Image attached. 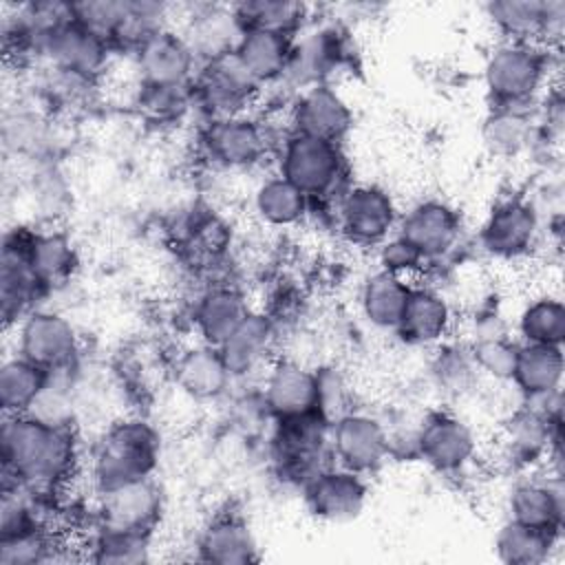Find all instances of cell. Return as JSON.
<instances>
[{"label":"cell","instance_id":"f6af8a7d","mask_svg":"<svg viewBox=\"0 0 565 565\" xmlns=\"http://www.w3.org/2000/svg\"><path fill=\"white\" fill-rule=\"evenodd\" d=\"M351 408V388L347 377L335 366L316 369V413L333 424Z\"/></svg>","mask_w":565,"mask_h":565},{"label":"cell","instance_id":"c3c4849f","mask_svg":"<svg viewBox=\"0 0 565 565\" xmlns=\"http://www.w3.org/2000/svg\"><path fill=\"white\" fill-rule=\"evenodd\" d=\"M377 260H380V269L395 274L404 280L413 274H419L428 265V260L399 234L388 236L384 243H380Z\"/></svg>","mask_w":565,"mask_h":565},{"label":"cell","instance_id":"4316f807","mask_svg":"<svg viewBox=\"0 0 565 565\" xmlns=\"http://www.w3.org/2000/svg\"><path fill=\"white\" fill-rule=\"evenodd\" d=\"M174 380L188 397L196 402H210L230 388L234 375L230 373L218 347L201 342L185 349L177 358Z\"/></svg>","mask_w":565,"mask_h":565},{"label":"cell","instance_id":"277c9868","mask_svg":"<svg viewBox=\"0 0 565 565\" xmlns=\"http://www.w3.org/2000/svg\"><path fill=\"white\" fill-rule=\"evenodd\" d=\"M280 177L294 183L309 201L344 192L347 157L340 143L291 132L280 150Z\"/></svg>","mask_w":565,"mask_h":565},{"label":"cell","instance_id":"484cf974","mask_svg":"<svg viewBox=\"0 0 565 565\" xmlns=\"http://www.w3.org/2000/svg\"><path fill=\"white\" fill-rule=\"evenodd\" d=\"M181 35L190 44L199 64H205L232 53L243 35V26L232 4H203L194 9Z\"/></svg>","mask_w":565,"mask_h":565},{"label":"cell","instance_id":"6da1fadb","mask_svg":"<svg viewBox=\"0 0 565 565\" xmlns=\"http://www.w3.org/2000/svg\"><path fill=\"white\" fill-rule=\"evenodd\" d=\"M73 424H46L29 413L4 415L0 428L2 486H24L35 494H53L77 468Z\"/></svg>","mask_w":565,"mask_h":565},{"label":"cell","instance_id":"7dc6e473","mask_svg":"<svg viewBox=\"0 0 565 565\" xmlns=\"http://www.w3.org/2000/svg\"><path fill=\"white\" fill-rule=\"evenodd\" d=\"M4 143L20 154H35L46 146V121L33 110H15L4 119Z\"/></svg>","mask_w":565,"mask_h":565},{"label":"cell","instance_id":"e575fe53","mask_svg":"<svg viewBox=\"0 0 565 565\" xmlns=\"http://www.w3.org/2000/svg\"><path fill=\"white\" fill-rule=\"evenodd\" d=\"M561 534L508 519L494 534L497 558L505 565H541L550 558Z\"/></svg>","mask_w":565,"mask_h":565},{"label":"cell","instance_id":"d6986e66","mask_svg":"<svg viewBox=\"0 0 565 565\" xmlns=\"http://www.w3.org/2000/svg\"><path fill=\"white\" fill-rule=\"evenodd\" d=\"M135 62L146 86H185L192 84L199 68L185 38L166 26L137 49Z\"/></svg>","mask_w":565,"mask_h":565},{"label":"cell","instance_id":"d6a6232c","mask_svg":"<svg viewBox=\"0 0 565 565\" xmlns=\"http://www.w3.org/2000/svg\"><path fill=\"white\" fill-rule=\"evenodd\" d=\"M249 311L241 291L234 287H214L194 307V329L201 342L218 347Z\"/></svg>","mask_w":565,"mask_h":565},{"label":"cell","instance_id":"7a4b0ae2","mask_svg":"<svg viewBox=\"0 0 565 565\" xmlns=\"http://www.w3.org/2000/svg\"><path fill=\"white\" fill-rule=\"evenodd\" d=\"M161 452V439L152 424L139 417L115 422L97 439L90 455V477L97 490L152 477Z\"/></svg>","mask_w":565,"mask_h":565},{"label":"cell","instance_id":"3957f363","mask_svg":"<svg viewBox=\"0 0 565 565\" xmlns=\"http://www.w3.org/2000/svg\"><path fill=\"white\" fill-rule=\"evenodd\" d=\"M483 82L492 106L532 108L550 82V49L501 40L486 57Z\"/></svg>","mask_w":565,"mask_h":565},{"label":"cell","instance_id":"9a60e30c","mask_svg":"<svg viewBox=\"0 0 565 565\" xmlns=\"http://www.w3.org/2000/svg\"><path fill=\"white\" fill-rule=\"evenodd\" d=\"M539 212L525 199H505L492 207L479 232L486 254L501 260L525 256L539 238Z\"/></svg>","mask_w":565,"mask_h":565},{"label":"cell","instance_id":"7c38bea8","mask_svg":"<svg viewBox=\"0 0 565 565\" xmlns=\"http://www.w3.org/2000/svg\"><path fill=\"white\" fill-rule=\"evenodd\" d=\"M329 446L338 466L360 475L375 472L388 459L384 422L360 411H349L331 424Z\"/></svg>","mask_w":565,"mask_h":565},{"label":"cell","instance_id":"bcb514c9","mask_svg":"<svg viewBox=\"0 0 565 565\" xmlns=\"http://www.w3.org/2000/svg\"><path fill=\"white\" fill-rule=\"evenodd\" d=\"M194 102L192 84L185 86H146L139 90V108L154 121L179 119Z\"/></svg>","mask_w":565,"mask_h":565},{"label":"cell","instance_id":"d590c367","mask_svg":"<svg viewBox=\"0 0 565 565\" xmlns=\"http://www.w3.org/2000/svg\"><path fill=\"white\" fill-rule=\"evenodd\" d=\"M411 285L384 269L371 274L360 294V307L364 318L380 329H395L404 311Z\"/></svg>","mask_w":565,"mask_h":565},{"label":"cell","instance_id":"e0dca14e","mask_svg":"<svg viewBox=\"0 0 565 565\" xmlns=\"http://www.w3.org/2000/svg\"><path fill=\"white\" fill-rule=\"evenodd\" d=\"M26 232L15 230L4 236L0 258V313L4 324L20 322L44 296V285L26 258Z\"/></svg>","mask_w":565,"mask_h":565},{"label":"cell","instance_id":"60d3db41","mask_svg":"<svg viewBox=\"0 0 565 565\" xmlns=\"http://www.w3.org/2000/svg\"><path fill=\"white\" fill-rule=\"evenodd\" d=\"M516 329L525 344L563 347V340H565V307H563V302L556 296L534 298L519 313Z\"/></svg>","mask_w":565,"mask_h":565},{"label":"cell","instance_id":"d4e9b609","mask_svg":"<svg viewBox=\"0 0 565 565\" xmlns=\"http://www.w3.org/2000/svg\"><path fill=\"white\" fill-rule=\"evenodd\" d=\"M452 309L433 287H411L395 331L408 344L437 347L450 335Z\"/></svg>","mask_w":565,"mask_h":565},{"label":"cell","instance_id":"83f0119b","mask_svg":"<svg viewBox=\"0 0 565 565\" xmlns=\"http://www.w3.org/2000/svg\"><path fill=\"white\" fill-rule=\"evenodd\" d=\"M276 340V329L263 311H249L238 327L218 344V351L234 377H243L265 364Z\"/></svg>","mask_w":565,"mask_h":565},{"label":"cell","instance_id":"4fadbf2b","mask_svg":"<svg viewBox=\"0 0 565 565\" xmlns=\"http://www.w3.org/2000/svg\"><path fill=\"white\" fill-rule=\"evenodd\" d=\"M309 512L327 523H349L358 519L369 501L364 475L342 466H324L302 483Z\"/></svg>","mask_w":565,"mask_h":565},{"label":"cell","instance_id":"f35d334b","mask_svg":"<svg viewBox=\"0 0 565 565\" xmlns=\"http://www.w3.org/2000/svg\"><path fill=\"white\" fill-rule=\"evenodd\" d=\"M236 18L245 29H263L296 38L307 18V4L291 0H247L232 4Z\"/></svg>","mask_w":565,"mask_h":565},{"label":"cell","instance_id":"ac0fdd59","mask_svg":"<svg viewBox=\"0 0 565 565\" xmlns=\"http://www.w3.org/2000/svg\"><path fill=\"white\" fill-rule=\"evenodd\" d=\"M397 234L406 238L428 263L448 256L461 236V218L455 207L439 199L415 203L397 223Z\"/></svg>","mask_w":565,"mask_h":565},{"label":"cell","instance_id":"f1b7e54d","mask_svg":"<svg viewBox=\"0 0 565 565\" xmlns=\"http://www.w3.org/2000/svg\"><path fill=\"white\" fill-rule=\"evenodd\" d=\"M199 558L214 565H247L260 558L258 543L245 519L216 516L199 536Z\"/></svg>","mask_w":565,"mask_h":565},{"label":"cell","instance_id":"ab89813d","mask_svg":"<svg viewBox=\"0 0 565 565\" xmlns=\"http://www.w3.org/2000/svg\"><path fill=\"white\" fill-rule=\"evenodd\" d=\"M254 207L265 223L287 227L305 216L309 199L285 177L276 174L258 185L254 192Z\"/></svg>","mask_w":565,"mask_h":565},{"label":"cell","instance_id":"603a6c76","mask_svg":"<svg viewBox=\"0 0 565 565\" xmlns=\"http://www.w3.org/2000/svg\"><path fill=\"white\" fill-rule=\"evenodd\" d=\"M263 406L276 422L316 413V371L296 360L274 362L263 382Z\"/></svg>","mask_w":565,"mask_h":565},{"label":"cell","instance_id":"2e32d148","mask_svg":"<svg viewBox=\"0 0 565 565\" xmlns=\"http://www.w3.org/2000/svg\"><path fill=\"white\" fill-rule=\"evenodd\" d=\"M110 51L113 49L104 38L82 26L75 18L49 31L35 46V53L44 57L51 68L90 79L108 64Z\"/></svg>","mask_w":565,"mask_h":565},{"label":"cell","instance_id":"7402d4cb","mask_svg":"<svg viewBox=\"0 0 565 565\" xmlns=\"http://www.w3.org/2000/svg\"><path fill=\"white\" fill-rule=\"evenodd\" d=\"M203 146L212 161L225 168H249L267 152V135L249 115L210 119Z\"/></svg>","mask_w":565,"mask_h":565},{"label":"cell","instance_id":"836d02e7","mask_svg":"<svg viewBox=\"0 0 565 565\" xmlns=\"http://www.w3.org/2000/svg\"><path fill=\"white\" fill-rule=\"evenodd\" d=\"M24 247L26 258L46 291L57 285H64L77 267L75 247L62 232H26Z\"/></svg>","mask_w":565,"mask_h":565},{"label":"cell","instance_id":"7bdbcfd3","mask_svg":"<svg viewBox=\"0 0 565 565\" xmlns=\"http://www.w3.org/2000/svg\"><path fill=\"white\" fill-rule=\"evenodd\" d=\"M88 547H90V558L97 563L135 565V563H146L150 558V536L148 534L113 532V530L97 527Z\"/></svg>","mask_w":565,"mask_h":565},{"label":"cell","instance_id":"ffe728a7","mask_svg":"<svg viewBox=\"0 0 565 565\" xmlns=\"http://www.w3.org/2000/svg\"><path fill=\"white\" fill-rule=\"evenodd\" d=\"M353 126V113L331 84L298 93L291 108V132L340 143Z\"/></svg>","mask_w":565,"mask_h":565},{"label":"cell","instance_id":"ba28073f","mask_svg":"<svg viewBox=\"0 0 565 565\" xmlns=\"http://www.w3.org/2000/svg\"><path fill=\"white\" fill-rule=\"evenodd\" d=\"M486 13L503 42L539 44L552 51L565 31L563 0H494L486 4Z\"/></svg>","mask_w":565,"mask_h":565},{"label":"cell","instance_id":"9c48e42d","mask_svg":"<svg viewBox=\"0 0 565 565\" xmlns=\"http://www.w3.org/2000/svg\"><path fill=\"white\" fill-rule=\"evenodd\" d=\"M163 512V494L152 477L97 490V527L152 536Z\"/></svg>","mask_w":565,"mask_h":565},{"label":"cell","instance_id":"1f68e13d","mask_svg":"<svg viewBox=\"0 0 565 565\" xmlns=\"http://www.w3.org/2000/svg\"><path fill=\"white\" fill-rule=\"evenodd\" d=\"M294 38L263 29H245L234 55L243 68L263 86L282 77Z\"/></svg>","mask_w":565,"mask_h":565},{"label":"cell","instance_id":"ee69618b","mask_svg":"<svg viewBox=\"0 0 565 565\" xmlns=\"http://www.w3.org/2000/svg\"><path fill=\"white\" fill-rule=\"evenodd\" d=\"M468 347H470V353H472L479 375L494 380V382L512 380L519 342H514L508 333L470 340Z\"/></svg>","mask_w":565,"mask_h":565},{"label":"cell","instance_id":"8d00e7d4","mask_svg":"<svg viewBox=\"0 0 565 565\" xmlns=\"http://www.w3.org/2000/svg\"><path fill=\"white\" fill-rule=\"evenodd\" d=\"M49 382V373L22 355L7 358L0 366V406L4 415L29 413Z\"/></svg>","mask_w":565,"mask_h":565},{"label":"cell","instance_id":"44dd1931","mask_svg":"<svg viewBox=\"0 0 565 565\" xmlns=\"http://www.w3.org/2000/svg\"><path fill=\"white\" fill-rule=\"evenodd\" d=\"M344 44L333 26H320L302 38H294L291 53L280 79L305 90L318 84H329L327 77L342 64Z\"/></svg>","mask_w":565,"mask_h":565},{"label":"cell","instance_id":"f546056e","mask_svg":"<svg viewBox=\"0 0 565 565\" xmlns=\"http://www.w3.org/2000/svg\"><path fill=\"white\" fill-rule=\"evenodd\" d=\"M565 373L563 347L550 344H519L512 371V384L521 399H536L561 391Z\"/></svg>","mask_w":565,"mask_h":565},{"label":"cell","instance_id":"4dcf8cb0","mask_svg":"<svg viewBox=\"0 0 565 565\" xmlns=\"http://www.w3.org/2000/svg\"><path fill=\"white\" fill-rule=\"evenodd\" d=\"M481 139L490 154L512 159L534 148L539 141V124L530 108L492 106L483 119Z\"/></svg>","mask_w":565,"mask_h":565},{"label":"cell","instance_id":"52a82bcc","mask_svg":"<svg viewBox=\"0 0 565 565\" xmlns=\"http://www.w3.org/2000/svg\"><path fill=\"white\" fill-rule=\"evenodd\" d=\"M194 104H199L212 119L245 115L260 93V84L243 68L234 51L199 64L192 79Z\"/></svg>","mask_w":565,"mask_h":565},{"label":"cell","instance_id":"8fae6325","mask_svg":"<svg viewBox=\"0 0 565 565\" xmlns=\"http://www.w3.org/2000/svg\"><path fill=\"white\" fill-rule=\"evenodd\" d=\"M338 221L342 234L358 245L384 243L399 223L393 196L373 183H360L340 194Z\"/></svg>","mask_w":565,"mask_h":565},{"label":"cell","instance_id":"5b68a950","mask_svg":"<svg viewBox=\"0 0 565 565\" xmlns=\"http://www.w3.org/2000/svg\"><path fill=\"white\" fill-rule=\"evenodd\" d=\"M563 411H545L523 402L503 419L501 452L514 468H532L541 461L561 457V417Z\"/></svg>","mask_w":565,"mask_h":565},{"label":"cell","instance_id":"30bf717a","mask_svg":"<svg viewBox=\"0 0 565 565\" xmlns=\"http://www.w3.org/2000/svg\"><path fill=\"white\" fill-rule=\"evenodd\" d=\"M417 459L439 475H459L477 459V435L459 415L430 411L417 426Z\"/></svg>","mask_w":565,"mask_h":565},{"label":"cell","instance_id":"74e56055","mask_svg":"<svg viewBox=\"0 0 565 565\" xmlns=\"http://www.w3.org/2000/svg\"><path fill=\"white\" fill-rule=\"evenodd\" d=\"M468 342H439L430 360V380L435 388L448 397H461L479 382Z\"/></svg>","mask_w":565,"mask_h":565},{"label":"cell","instance_id":"b9f144b4","mask_svg":"<svg viewBox=\"0 0 565 565\" xmlns=\"http://www.w3.org/2000/svg\"><path fill=\"white\" fill-rule=\"evenodd\" d=\"M55 556V543L42 523L0 534V565H35Z\"/></svg>","mask_w":565,"mask_h":565},{"label":"cell","instance_id":"8992f818","mask_svg":"<svg viewBox=\"0 0 565 565\" xmlns=\"http://www.w3.org/2000/svg\"><path fill=\"white\" fill-rule=\"evenodd\" d=\"M18 355L49 375L71 373L79 358L77 331L62 313L33 309L18 324Z\"/></svg>","mask_w":565,"mask_h":565},{"label":"cell","instance_id":"cb8c5ba5","mask_svg":"<svg viewBox=\"0 0 565 565\" xmlns=\"http://www.w3.org/2000/svg\"><path fill=\"white\" fill-rule=\"evenodd\" d=\"M508 519L512 521L561 534L565 519V490L561 475L554 472L543 479H519L508 494Z\"/></svg>","mask_w":565,"mask_h":565},{"label":"cell","instance_id":"5bb4252c","mask_svg":"<svg viewBox=\"0 0 565 565\" xmlns=\"http://www.w3.org/2000/svg\"><path fill=\"white\" fill-rule=\"evenodd\" d=\"M274 433V457L285 472L291 477H300L302 483L316 475L327 455H331L329 446V430L331 424L322 419L318 413L294 417V419H278Z\"/></svg>","mask_w":565,"mask_h":565}]
</instances>
